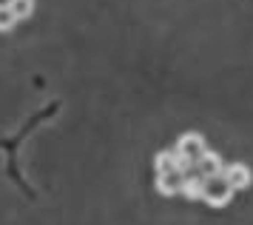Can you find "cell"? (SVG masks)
Returning a JSON list of instances; mask_svg holds the SVG:
<instances>
[{
    "instance_id": "5b68a950",
    "label": "cell",
    "mask_w": 253,
    "mask_h": 225,
    "mask_svg": "<svg viewBox=\"0 0 253 225\" xmlns=\"http://www.w3.org/2000/svg\"><path fill=\"white\" fill-rule=\"evenodd\" d=\"M222 157H219L216 151H205L202 157H199V163H196V174H202V177H213V174H222Z\"/></svg>"
},
{
    "instance_id": "277c9868",
    "label": "cell",
    "mask_w": 253,
    "mask_h": 225,
    "mask_svg": "<svg viewBox=\"0 0 253 225\" xmlns=\"http://www.w3.org/2000/svg\"><path fill=\"white\" fill-rule=\"evenodd\" d=\"M182 180H185V171L179 169H168V171H157V188H160L162 194H179V188H182Z\"/></svg>"
},
{
    "instance_id": "6da1fadb",
    "label": "cell",
    "mask_w": 253,
    "mask_h": 225,
    "mask_svg": "<svg viewBox=\"0 0 253 225\" xmlns=\"http://www.w3.org/2000/svg\"><path fill=\"white\" fill-rule=\"evenodd\" d=\"M233 197V188L230 182L222 177V174H213V177H202V200L208 205H228V200Z\"/></svg>"
},
{
    "instance_id": "7a4b0ae2",
    "label": "cell",
    "mask_w": 253,
    "mask_h": 225,
    "mask_svg": "<svg viewBox=\"0 0 253 225\" xmlns=\"http://www.w3.org/2000/svg\"><path fill=\"white\" fill-rule=\"evenodd\" d=\"M173 148H176V154H179V157H185L191 166H194V169H196V163H199V157L208 151L205 140H202L199 134H182V137H179V143H176Z\"/></svg>"
},
{
    "instance_id": "8992f818",
    "label": "cell",
    "mask_w": 253,
    "mask_h": 225,
    "mask_svg": "<svg viewBox=\"0 0 253 225\" xmlns=\"http://www.w3.org/2000/svg\"><path fill=\"white\" fill-rule=\"evenodd\" d=\"M6 3H9L12 14L17 17V23L26 20V17L32 14V9H35V0H6Z\"/></svg>"
},
{
    "instance_id": "52a82bcc",
    "label": "cell",
    "mask_w": 253,
    "mask_h": 225,
    "mask_svg": "<svg viewBox=\"0 0 253 225\" xmlns=\"http://www.w3.org/2000/svg\"><path fill=\"white\" fill-rule=\"evenodd\" d=\"M14 26H17V17L12 14L9 3H0V32H9Z\"/></svg>"
},
{
    "instance_id": "3957f363",
    "label": "cell",
    "mask_w": 253,
    "mask_h": 225,
    "mask_svg": "<svg viewBox=\"0 0 253 225\" xmlns=\"http://www.w3.org/2000/svg\"><path fill=\"white\" fill-rule=\"evenodd\" d=\"M222 177L230 182V188L233 191H242V188H248L253 180L251 169L245 166V163H230V166H222Z\"/></svg>"
}]
</instances>
